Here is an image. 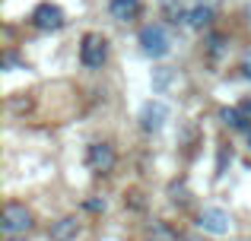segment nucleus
<instances>
[{"mask_svg": "<svg viewBox=\"0 0 251 241\" xmlns=\"http://www.w3.org/2000/svg\"><path fill=\"white\" fill-rule=\"evenodd\" d=\"M197 229L207 232V235H229V232H232V219H229L226 210L210 206V210H203L201 216H197Z\"/></svg>", "mask_w": 251, "mask_h": 241, "instance_id": "obj_6", "label": "nucleus"}, {"mask_svg": "<svg viewBox=\"0 0 251 241\" xmlns=\"http://www.w3.org/2000/svg\"><path fill=\"white\" fill-rule=\"evenodd\" d=\"M169 121V108L162 105V102H147V105L140 108V127L147 130V133H159L162 127H166Z\"/></svg>", "mask_w": 251, "mask_h": 241, "instance_id": "obj_7", "label": "nucleus"}, {"mask_svg": "<svg viewBox=\"0 0 251 241\" xmlns=\"http://www.w3.org/2000/svg\"><path fill=\"white\" fill-rule=\"evenodd\" d=\"M108 13L115 22H134L143 13V0H108Z\"/></svg>", "mask_w": 251, "mask_h": 241, "instance_id": "obj_8", "label": "nucleus"}, {"mask_svg": "<svg viewBox=\"0 0 251 241\" xmlns=\"http://www.w3.org/2000/svg\"><path fill=\"white\" fill-rule=\"evenodd\" d=\"M220 118H223L226 127H232V130H248V118L242 114V108H223Z\"/></svg>", "mask_w": 251, "mask_h": 241, "instance_id": "obj_12", "label": "nucleus"}, {"mask_svg": "<svg viewBox=\"0 0 251 241\" xmlns=\"http://www.w3.org/2000/svg\"><path fill=\"white\" fill-rule=\"evenodd\" d=\"M115 162H118L115 146H108V143H92V146L86 149V165L96 175H108L111 168H115Z\"/></svg>", "mask_w": 251, "mask_h": 241, "instance_id": "obj_5", "label": "nucleus"}, {"mask_svg": "<svg viewBox=\"0 0 251 241\" xmlns=\"http://www.w3.org/2000/svg\"><path fill=\"white\" fill-rule=\"evenodd\" d=\"M184 241H201V238H191V235H188V238H184Z\"/></svg>", "mask_w": 251, "mask_h": 241, "instance_id": "obj_17", "label": "nucleus"}, {"mask_svg": "<svg viewBox=\"0 0 251 241\" xmlns=\"http://www.w3.org/2000/svg\"><path fill=\"white\" fill-rule=\"evenodd\" d=\"M64 22H67V16H64V10L57 3H38L32 10V25L42 32H57L64 29Z\"/></svg>", "mask_w": 251, "mask_h": 241, "instance_id": "obj_4", "label": "nucleus"}, {"mask_svg": "<svg viewBox=\"0 0 251 241\" xmlns=\"http://www.w3.org/2000/svg\"><path fill=\"white\" fill-rule=\"evenodd\" d=\"M239 108H242V114H245V118L251 121V99H245V102H242V105H239Z\"/></svg>", "mask_w": 251, "mask_h": 241, "instance_id": "obj_15", "label": "nucleus"}, {"mask_svg": "<svg viewBox=\"0 0 251 241\" xmlns=\"http://www.w3.org/2000/svg\"><path fill=\"white\" fill-rule=\"evenodd\" d=\"M6 241H23V238H16V235H10V238H6Z\"/></svg>", "mask_w": 251, "mask_h": 241, "instance_id": "obj_16", "label": "nucleus"}, {"mask_svg": "<svg viewBox=\"0 0 251 241\" xmlns=\"http://www.w3.org/2000/svg\"><path fill=\"white\" fill-rule=\"evenodd\" d=\"M137 42H140V51L147 57H153V61H159V57H166L172 51V38H169L166 25H159V22L143 25L140 35H137Z\"/></svg>", "mask_w": 251, "mask_h": 241, "instance_id": "obj_1", "label": "nucleus"}, {"mask_svg": "<svg viewBox=\"0 0 251 241\" xmlns=\"http://www.w3.org/2000/svg\"><path fill=\"white\" fill-rule=\"evenodd\" d=\"M76 232H80V222H76V216H64V219H57L54 225H51V241H74L76 238Z\"/></svg>", "mask_w": 251, "mask_h": 241, "instance_id": "obj_10", "label": "nucleus"}, {"mask_svg": "<svg viewBox=\"0 0 251 241\" xmlns=\"http://www.w3.org/2000/svg\"><path fill=\"white\" fill-rule=\"evenodd\" d=\"M213 19H216V6L213 3H201V0H197V3L191 6V13H188V25L191 29H210Z\"/></svg>", "mask_w": 251, "mask_h": 241, "instance_id": "obj_9", "label": "nucleus"}, {"mask_svg": "<svg viewBox=\"0 0 251 241\" xmlns=\"http://www.w3.org/2000/svg\"><path fill=\"white\" fill-rule=\"evenodd\" d=\"M108 61V42L102 32H86L80 42V64L86 70H102V64Z\"/></svg>", "mask_w": 251, "mask_h": 241, "instance_id": "obj_2", "label": "nucleus"}, {"mask_svg": "<svg viewBox=\"0 0 251 241\" xmlns=\"http://www.w3.org/2000/svg\"><path fill=\"white\" fill-rule=\"evenodd\" d=\"M35 225V216H32V210L25 203H6L3 206V219H0V229H3V235H25V232Z\"/></svg>", "mask_w": 251, "mask_h": 241, "instance_id": "obj_3", "label": "nucleus"}, {"mask_svg": "<svg viewBox=\"0 0 251 241\" xmlns=\"http://www.w3.org/2000/svg\"><path fill=\"white\" fill-rule=\"evenodd\" d=\"M229 38L226 35H220V32H210L207 35V54H210V61H220L223 54H226V48H229Z\"/></svg>", "mask_w": 251, "mask_h": 241, "instance_id": "obj_11", "label": "nucleus"}, {"mask_svg": "<svg viewBox=\"0 0 251 241\" xmlns=\"http://www.w3.org/2000/svg\"><path fill=\"white\" fill-rule=\"evenodd\" d=\"M86 210H92V213L105 210V200H89V203H86Z\"/></svg>", "mask_w": 251, "mask_h": 241, "instance_id": "obj_14", "label": "nucleus"}, {"mask_svg": "<svg viewBox=\"0 0 251 241\" xmlns=\"http://www.w3.org/2000/svg\"><path fill=\"white\" fill-rule=\"evenodd\" d=\"M242 73H245L248 80H251V51H248L245 57H242Z\"/></svg>", "mask_w": 251, "mask_h": 241, "instance_id": "obj_13", "label": "nucleus"}]
</instances>
